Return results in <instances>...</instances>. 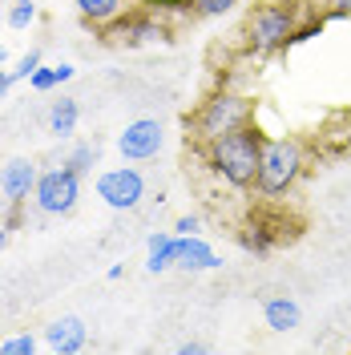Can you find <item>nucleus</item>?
Returning a JSON list of instances; mask_svg holds the SVG:
<instances>
[{"label": "nucleus", "instance_id": "obj_1", "mask_svg": "<svg viewBox=\"0 0 351 355\" xmlns=\"http://www.w3.org/2000/svg\"><path fill=\"white\" fill-rule=\"evenodd\" d=\"M263 146H266V133L259 130L255 121H246V125H239V130H230V133H222V137H214V141H206L202 154H206L210 174L222 178L230 190H255Z\"/></svg>", "mask_w": 351, "mask_h": 355}, {"label": "nucleus", "instance_id": "obj_2", "mask_svg": "<svg viewBox=\"0 0 351 355\" xmlns=\"http://www.w3.org/2000/svg\"><path fill=\"white\" fill-rule=\"evenodd\" d=\"M303 174H307V150H303V141H295V137H266L263 157H259L255 190L263 198L279 202L303 182Z\"/></svg>", "mask_w": 351, "mask_h": 355}, {"label": "nucleus", "instance_id": "obj_3", "mask_svg": "<svg viewBox=\"0 0 351 355\" xmlns=\"http://www.w3.org/2000/svg\"><path fill=\"white\" fill-rule=\"evenodd\" d=\"M295 33H299V12L283 4V0H271V4H259L250 17H246V49L255 57H271L286 44H295Z\"/></svg>", "mask_w": 351, "mask_h": 355}, {"label": "nucleus", "instance_id": "obj_4", "mask_svg": "<svg viewBox=\"0 0 351 355\" xmlns=\"http://www.w3.org/2000/svg\"><path fill=\"white\" fill-rule=\"evenodd\" d=\"M246 121H255V101L242 97V93H234V89H219V93H210V97L198 105L190 125H194V137L206 146V141H214L222 133L246 125Z\"/></svg>", "mask_w": 351, "mask_h": 355}, {"label": "nucleus", "instance_id": "obj_5", "mask_svg": "<svg viewBox=\"0 0 351 355\" xmlns=\"http://www.w3.org/2000/svg\"><path fill=\"white\" fill-rule=\"evenodd\" d=\"M81 198V174L61 162V166H49L37 178V190H33V206L49 214V218H61V214H73V206Z\"/></svg>", "mask_w": 351, "mask_h": 355}, {"label": "nucleus", "instance_id": "obj_6", "mask_svg": "<svg viewBox=\"0 0 351 355\" xmlns=\"http://www.w3.org/2000/svg\"><path fill=\"white\" fill-rule=\"evenodd\" d=\"M97 198L105 202L110 210H133L146 198V178L137 174L133 166H117V170H105L97 178Z\"/></svg>", "mask_w": 351, "mask_h": 355}, {"label": "nucleus", "instance_id": "obj_7", "mask_svg": "<svg viewBox=\"0 0 351 355\" xmlns=\"http://www.w3.org/2000/svg\"><path fill=\"white\" fill-rule=\"evenodd\" d=\"M162 121H154V117H137V121H130L126 130H121V137H117V150H121V157L126 162H150V157L162 154Z\"/></svg>", "mask_w": 351, "mask_h": 355}, {"label": "nucleus", "instance_id": "obj_8", "mask_svg": "<svg viewBox=\"0 0 351 355\" xmlns=\"http://www.w3.org/2000/svg\"><path fill=\"white\" fill-rule=\"evenodd\" d=\"M37 162H28V157H12L4 170H0V190H4V198L8 206H24V202L33 198V190H37Z\"/></svg>", "mask_w": 351, "mask_h": 355}, {"label": "nucleus", "instance_id": "obj_9", "mask_svg": "<svg viewBox=\"0 0 351 355\" xmlns=\"http://www.w3.org/2000/svg\"><path fill=\"white\" fill-rule=\"evenodd\" d=\"M89 339V327L77 319V315H65V319H57V323H49V331H44V343H49V352L57 355H73L81 352Z\"/></svg>", "mask_w": 351, "mask_h": 355}, {"label": "nucleus", "instance_id": "obj_10", "mask_svg": "<svg viewBox=\"0 0 351 355\" xmlns=\"http://www.w3.org/2000/svg\"><path fill=\"white\" fill-rule=\"evenodd\" d=\"M178 266L182 270H214V266H222V259L198 234H178Z\"/></svg>", "mask_w": 351, "mask_h": 355}, {"label": "nucleus", "instance_id": "obj_11", "mask_svg": "<svg viewBox=\"0 0 351 355\" xmlns=\"http://www.w3.org/2000/svg\"><path fill=\"white\" fill-rule=\"evenodd\" d=\"M263 319L271 331H295L299 327V319H303V311H299V303L291 299V295H271V299H263Z\"/></svg>", "mask_w": 351, "mask_h": 355}, {"label": "nucleus", "instance_id": "obj_12", "mask_svg": "<svg viewBox=\"0 0 351 355\" xmlns=\"http://www.w3.org/2000/svg\"><path fill=\"white\" fill-rule=\"evenodd\" d=\"M146 266H150L154 275L178 266V234H170V230H154V234H150V259H146Z\"/></svg>", "mask_w": 351, "mask_h": 355}, {"label": "nucleus", "instance_id": "obj_13", "mask_svg": "<svg viewBox=\"0 0 351 355\" xmlns=\"http://www.w3.org/2000/svg\"><path fill=\"white\" fill-rule=\"evenodd\" d=\"M77 117H81L77 101H73V97H61V101H53V110H49V130L57 133V137H69V133L77 130Z\"/></svg>", "mask_w": 351, "mask_h": 355}, {"label": "nucleus", "instance_id": "obj_14", "mask_svg": "<svg viewBox=\"0 0 351 355\" xmlns=\"http://www.w3.org/2000/svg\"><path fill=\"white\" fill-rule=\"evenodd\" d=\"M77 12L89 24H110L113 17L126 12V0H77Z\"/></svg>", "mask_w": 351, "mask_h": 355}, {"label": "nucleus", "instance_id": "obj_15", "mask_svg": "<svg viewBox=\"0 0 351 355\" xmlns=\"http://www.w3.org/2000/svg\"><path fill=\"white\" fill-rule=\"evenodd\" d=\"M170 41V28L157 21V12H133V44Z\"/></svg>", "mask_w": 351, "mask_h": 355}, {"label": "nucleus", "instance_id": "obj_16", "mask_svg": "<svg viewBox=\"0 0 351 355\" xmlns=\"http://www.w3.org/2000/svg\"><path fill=\"white\" fill-rule=\"evenodd\" d=\"M242 250H250V254H271V246H275V234L266 230V226H246L239 234Z\"/></svg>", "mask_w": 351, "mask_h": 355}, {"label": "nucleus", "instance_id": "obj_17", "mask_svg": "<svg viewBox=\"0 0 351 355\" xmlns=\"http://www.w3.org/2000/svg\"><path fill=\"white\" fill-rule=\"evenodd\" d=\"M194 17H226L239 8V0H186Z\"/></svg>", "mask_w": 351, "mask_h": 355}, {"label": "nucleus", "instance_id": "obj_18", "mask_svg": "<svg viewBox=\"0 0 351 355\" xmlns=\"http://www.w3.org/2000/svg\"><path fill=\"white\" fill-rule=\"evenodd\" d=\"M93 162H97V146H77V150L69 154V166H73L77 174H89Z\"/></svg>", "mask_w": 351, "mask_h": 355}, {"label": "nucleus", "instance_id": "obj_19", "mask_svg": "<svg viewBox=\"0 0 351 355\" xmlns=\"http://www.w3.org/2000/svg\"><path fill=\"white\" fill-rule=\"evenodd\" d=\"M0 352L4 355H33L37 352V339H33V335H12V339L0 343Z\"/></svg>", "mask_w": 351, "mask_h": 355}, {"label": "nucleus", "instance_id": "obj_20", "mask_svg": "<svg viewBox=\"0 0 351 355\" xmlns=\"http://www.w3.org/2000/svg\"><path fill=\"white\" fill-rule=\"evenodd\" d=\"M37 21V4L28 0V4H12V12H8V24L12 28H28V24Z\"/></svg>", "mask_w": 351, "mask_h": 355}, {"label": "nucleus", "instance_id": "obj_21", "mask_svg": "<svg viewBox=\"0 0 351 355\" xmlns=\"http://www.w3.org/2000/svg\"><path fill=\"white\" fill-rule=\"evenodd\" d=\"M28 85L37 89V93H49V89L61 85V73H57V69H37V73L28 77Z\"/></svg>", "mask_w": 351, "mask_h": 355}, {"label": "nucleus", "instance_id": "obj_22", "mask_svg": "<svg viewBox=\"0 0 351 355\" xmlns=\"http://www.w3.org/2000/svg\"><path fill=\"white\" fill-rule=\"evenodd\" d=\"M37 69H41V53H24V57H21V65L12 69V77H24V81H28V77H33Z\"/></svg>", "mask_w": 351, "mask_h": 355}, {"label": "nucleus", "instance_id": "obj_23", "mask_svg": "<svg viewBox=\"0 0 351 355\" xmlns=\"http://www.w3.org/2000/svg\"><path fill=\"white\" fill-rule=\"evenodd\" d=\"M174 230L178 234H198V230H202V218H198V214H182V218L174 222Z\"/></svg>", "mask_w": 351, "mask_h": 355}, {"label": "nucleus", "instance_id": "obj_24", "mask_svg": "<svg viewBox=\"0 0 351 355\" xmlns=\"http://www.w3.org/2000/svg\"><path fill=\"white\" fill-rule=\"evenodd\" d=\"M12 81H17V77H12V69H0V101L8 97V89H12Z\"/></svg>", "mask_w": 351, "mask_h": 355}, {"label": "nucleus", "instance_id": "obj_25", "mask_svg": "<svg viewBox=\"0 0 351 355\" xmlns=\"http://www.w3.org/2000/svg\"><path fill=\"white\" fill-rule=\"evenodd\" d=\"M202 352H206L202 343H182V347H178V355H202Z\"/></svg>", "mask_w": 351, "mask_h": 355}, {"label": "nucleus", "instance_id": "obj_26", "mask_svg": "<svg viewBox=\"0 0 351 355\" xmlns=\"http://www.w3.org/2000/svg\"><path fill=\"white\" fill-rule=\"evenodd\" d=\"M335 12L339 17H351V0H335Z\"/></svg>", "mask_w": 351, "mask_h": 355}, {"label": "nucleus", "instance_id": "obj_27", "mask_svg": "<svg viewBox=\"0 0 351 355\" xmlns=\"http://www.w3.org/2000/svg\"><path fill=\"white\" fill-rule=\"evenodd\" d=\"M4 243H8V222L0 218V250H4Z\"/></svg>", "mask_w": 351, "mask_h": 355}, {"label": "nucleus", "instance_id": "obj_28", "mask_svg": "<svg viewBox=\"0 0 351 355\" xmlns=\"http://www.w3.org/2000/svg\"><path fill=\"white\" fill-rule=\"evenodd\" d=\"M8 214V198H4V190H0V218Z\"/></svg>", "mask_w": 351, "mask_h": 355}, {"label": "nucleus", "instance_id": "obj_29", "mask_svg": "<svg viewBox=\"0 0 351 355\" xmlns=\"http://www.w3.org/2000/svg\"><path fill=\"white\" fill-rule=\"evenodd\" d=\"M348 133H351V110H348Z\"/></svg>", "mask_w": 351, "mask_h": 355}, {"label": "nucleus", "instance_id": "obj_30", "mask_svg": "<svg viewBox=\"0 0 351 355\" xmlns=\"http://www.w3.org/2000/svg\"><path fill=\"white\" fill-rule=\"evenodd\" d=\"M0 65H4V49H0Z\"/></svg>", "mask_w": 351, "mask_h": 355}, {"label": "nucleus", "instance_id": "obj_31", "mask_svg": "<svg viewBox=\"0 0 351 355\" xmlns=\"http://www.w3.org/2000/svg\"><path fill=\"white\" fill-rule=\"evenodd\" d=\"M12 4H28V0H12Z\"/></svg>", "mask_w": 351, "mask_h": 355}]
</instances>
